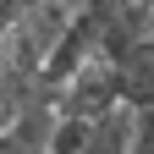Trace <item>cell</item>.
I'll return each instance as SVG.
<instances>
[{
  "instance_id": "obj_1",
  "label": "cell",
  "mask_w": 154,
  "mask_h": 154,
  "mask_svg": "<svg viewBox=\"0 0 154 154\" xmlns=\"http://www.w3.org/2000/svg\"><path fill=\"white\" fill-rule=\"evenodd\" d=\"M121 110V88H116V66L105 61H88L83 72L61 88V116H77V121H99V116Z\"/></svg>"
},
{
  "instance_id": "obj_2",
  "label": "cell",
  "mask_w": 154,
  "mask_h": 154,
  "mask_svg": "<svg viewBox=\"0 0 154 154\" xmlns=\"http://www.w3.org/2000/svg\"><path fill=\"white\" fill-rule=\"evenodd\" d=\"M132 154H154V116H132Z\"/></svg>"
},
{
  "instance_id": "obj_3",
  "label": "cell",
  "mask_w": 154,
  "mask_h": 154,
  "mask_svg": "<svg viewBox=\"0 0 154 154\" xmlns=\"http://www.w3.org/2000/svg\"><path fill=\"white\" fill-rule=\"evenodd\" d=\"M0 154H22V149H17V143L6 138V132H0Z\"/></svg>"
}]
</instances>
